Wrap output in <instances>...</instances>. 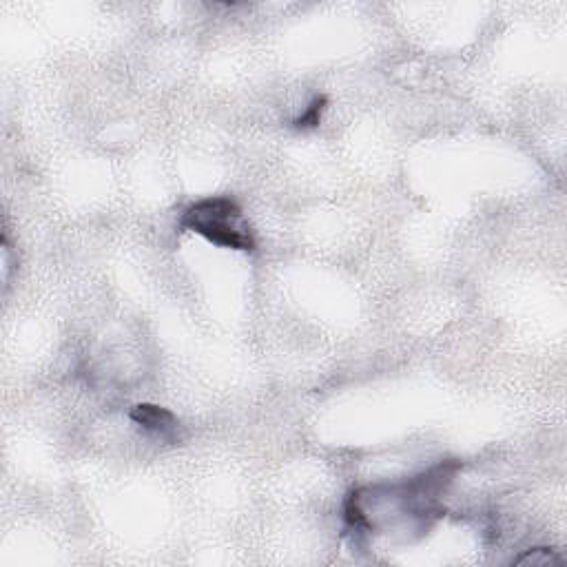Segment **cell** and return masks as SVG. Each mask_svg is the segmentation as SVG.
<instances>
[{
	"label": "cell",
	"mask_w": 567,
	"mask_h": 567,
	"mask_svg": "<svg viewBox=\"0 0 567 567\" xmlns=\"http://www.w3.org/2000/svg\"><path fill=\"white\" fill-rule=\"evenodd\" d=\"M180 226L195 235L204 237L220 249L251 253L255 251V233L246 222L242 206L229 195H215V198H202L193 202L182 213Z\"/></svg>",
	"instance_id": "cell-1"
},
{
	"label": "cell",
	"mask_w": 567,
	"mask_h": 567,
	"mask_svg": "<svg viewBox=\"0 0 567 567\" xmlns=\"http://www.w3.org/2000/svg\"><path fill=\"white\" fill-rule=\"evenodd\" d=\"M326 107H328V98L326 96H317L311 102V105L306 107V111L302 113V116L293 122V125L297 129H315L319 122H322V116H324Z\"/></svg>",
	"instance_id": "cell-3"
},
{
	"label": "cell",
	"mask_w": 567,
	"mask_h": 567,
	"mask_svg": "<svg viewBox=\"0 0 567 567\" xmlns=\"http://www.w3.org/2000/svg\"><path fill=\"white\" fill-rule=\"evenodd\" d=\"M131 421L142 430L151 432V435L160 437L162 441H175L178 437V417L173 415L171 410L153 406V404H140L129 412Z\"/></svg>",
	"instance_id": "cell-2"
}]
</instances>
